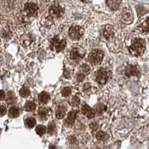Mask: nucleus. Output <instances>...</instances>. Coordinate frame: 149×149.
I'll return each mask as SVG.
<instances>
[{"instance_id":"f257e3e1","label":"nucleus","mask_w":149,"mask_h":149,"mask_svg":"<svg viewBox=\"0 0 149 149\" xmlns=\"http://www.w3.org/2000/svg\"><path fill=\"white\" fill-rule=\"evenodd\" d=\"M129 51L134 56H140L144 53L145 49V43L143 39L136 38L129 47Z\"/></svg>"},{"instance_id":"f03ea898","label":"nucleus","mask_w":149,"mask_h":149,"mask_svg":"<svg viewBox=\"0 0 149 149\" xmlns=\"http://www.w3.org/2000/svg\"><path fill=\"white\" fill-rule=\"evenodd\" d=\"M104 57V52L99 49H94L90 53L88 56V61L92 65H98L101 63Z\"/></svg>"},{"instance_id":"7ed1b4c3","label":"nucleus","mask_w":149,"mask_h":149,"mask_svg":"<svg viewBox=\"0 0 149 149\" xmlns=\"http://www.w3.org/2000/svg\"><path fill=\"white\" fill-rule=\"evenodd\" d=\"M84 30L82 27L79 25H72L70 27L69 30V35L70 38L73 40H78L81 39V37L83 36Z\"/></svg>"},{"instance_id":"20e7f679","label":"nucleus","mask_w":149,"mask_h":149,"mask_svg":"<svg viewBox=\"0 0 149 149\" xmlns=\"http://www.w3.org/2000/svg\"><path fill=\"white\" fill-rule=\"evenodd\" d=\"M122 21L125 24H130L134 21V13L130 8H125L121 13Z\"/></svg>"},{"instance_id":"39448f33","label":"nucleus","mask_w":149,"mask_h":149,"mask_svg":"<svg viewBox=\"0 0 149 149\" xmlns=\"http://www.w3.org/2000/svg\"><path fill=\"white\" fill-rule=\"evenodd\" d=\"M49 15L51 18L54 19H57L60 18L61 16L63 14V8L58 4H54L49 8Z\"/></svg>"},{"instance_id":"423d86ee","label":"nucleus","mask_w":149,"mask_h":149,"mask_svg":"<svg viewBox=\"0 0 149 149\" xmlns=\"http://www.w3.org/2000/svg\"><path fill=\"white\" fill-rule=\"evenodd\" d=\"M66 42L64 40H60L58 37L53 38L51 43V49H55L57 52H60L66 47Z\"/></svg>"},{"instance_id":"0eeeda50","label":"nucleus","mask_w":149,"mask_h":149,"mask_svg":"<svg viewBox=\"0 0 149 149\" xmlns=\"http://www.w3.org/2000/svg\"><path fill=\"white\" fill-rule=\"evenodd\" d=\"M110 73L109 72H108L107 70L104 69H100L98 71V73H97L96 76V81L99 84H104L107 83L108 78L110 77Z\"/></svg>"},{"instance_id":"6e6552de","label":"nucleus","mask_w":149,"mask_h":149,"mask_svg":"<svg viewBox=\"0 0 149 149\" xmlns=\"http://www.w3.org/2000/svg\"><path fill=\"white\" fill-rule=\"evenodd\" d=\"M38 10V6L36 3L30 2H28L25 5V11L28 16H34Z\"/></svg>"},{"instance_id":"1a4fd4ad","label":"nucleus","mask_w":149,"mask_h":149,"mask_svg":"<svg viewBox=\"0 0 149 149\" xmlns=\"http://www.w3.org/2000/svg\"><path fill=\"white\" fill-rule=\"evenodd\" d=\"M85 54V51L83 49L81 48H74L70 52V58L72 60H78L83 57Z\"/></svg>"},{"instance_id":"9d476101","label":"nucleus","mask_w":149,"mask_h":149,"mask_svg":"<svg viewBox=\"0 0 149 149\" xmlns=\"http://www.w3.org/2000/svg\"><path fill=\"white\" fill-rule=\"evenodd\" d=\"M114 32H115V31L113 29V27L108 25L104 27V31H103V36L106 40H110L114 36Z\"/></svg>"},{"instance_id":"9b49d317","label":"nucleus","mask_w":149,"mask_h":149,"mask_svg":"<svg viewBox=\"0 0 149 149\" xmlns=\"http://www.w3.org/2000/svg\"><path fill=\"white\" fill-rule=\"evenodd\" d=\"M125 75H126V76H128V77L140 76V72H139V70L137 69V68H136V66H131V65L127 66L126 69H125Z\"/></svg>"},{"instance_id":"f8f14e48","label":"nucleus","mask_w":149,"mask_h":149,"mask_svg":"<svg viewBox=\"0 0 149 149\" xmlns=\"http://www.w3.org/2000/svg\"><path fill=\"white\" fill-rule=\"evenodd\" d=\"M82 113L85 115L89 119H93L95 116V111L93 108H91L90 106L85 104L82 108Z\"/></svg>"},{"instance_id":"ddd939ff","label":"nucleus","mask_w":149,"mask_h":149,"mask_svg":"<svg viewBox=\"0 0 149 149\" xmlns=\"http://www.w3.org/2000/svg\"><path fill=\"white\" fill-rule=\"evenodd\" d=\"M76 119V113L75 111H70L68 114V117L65 121V125L71 127L74 125Z\"/></svg>"},{"instance_id":"4468645a","label":"nucleus","mask_w":149,"mask_h":149,"mask_svg":"<svg viewBox=\"0 0 149 149\" xmlns=\"http://www.w3.org/2000/svg\"><path fill=\"white\" fill-rule=\"evenodd\" d=\"M106 4L113 11L118 9L121 4V0H106Z\"/></svg>"},{"instance_id":"2eb2a0df","label":"nucleus","mask_w":149,"mask_h":149,"mask_svg":"<svg viewBox=\"0 0 149 149\" xmlns=\"http://www.w3.org/2000/svg\"><path fill=\"white\" fill-rule=\"evenodd\" d=\"M140 28L142 32L149 33V17L142 22L141 24L140 25Z\"/></svg>"},{"instance_id":"dca6fc26","label":"nucleus","mask_w":149,"mask_h":149,"mask_svg":"<svg viewBox=\"0 0 149 149\" xmlns=\"http://www.w3.org/2000/svg\"><path fill=\"white\" fill-rule=\"evenodd\" d=\"M66 115V109L63 106H59L56 111V117L57 119H63Z\"/></svg>"},{"instance_id":"f3484780","label":"nucleus","mask_w":149,"mask_h":149,"mask_svg":"<svg viewBox=\"0 0 149 149\" xmlns=\"http://www.w3.org/2000/svg\"><path fill=\"white\" fill-rule=\"evenodd\" d=\"M49 101V96L47 93L45 92H42L39 95V102L41 104H46Z\"/></svg>"},{"instance_id":"a211bd4d","label":"nucleus","mask_w":149,"mask_h":149,"mask_svg":"<svg viewBox=\"0 0 149 149\" xmlns=\"http://www.w3.org/2000/svg\"><path fill=\"white\" fill-rule=\"evenodd\" d=\"M25 126L28 128H32L36 125V120L32 117H28L25 120Z\"/></svg>"},{"instance_id":"6ab92c4d","label":"nucleus","mask_w":149,"mask_h":149,"mask_svg":"<svg viewBox=\"0 0 149 149\" xmlns=\"http://www.w3.org/2000/svg\"><path fill=\"white\" fill-rule=\"evenodd\" d=\"M19 109L17 107H12V108H11V109L9 110V112H8V115H9V117H11V118H16V117L19 116Z\"/></svg>"},{"instance_id":"aec40b11","label":"nucleus","mask_w":149,"mask_h":149,"mask_svg":"<svg viewBox=\"0 0 149 149\" xmlns=\"http://www.w3.org/2000/svg\"><path fill=\"white\" fill-rule=\"evenodd\" d=\"M19 94H20L21 96H23V98H27L28 96H29L31 94L30 90L26 87H23V88L21 89L20 91H19Z\"/></svg>"},{"instance_id":"412c9836","label":"nucleus","mask_w":149,"mask_h":149,"mask_svg":"<svg viewBox=\"0 0 149 149\" xmlns=\"http://www.w3.org/2000/svg\"><path fill=\"white\" fill-rule=\"evenodd\" d=\"M38 113H39V116H40L42 119H45L47 118L48 113H49V110H48L47 108H40Z\"/></svg>"},{"instance_id":"4be33fe9","label":"nucleus","mask_w":149,"mask_h":149,"mask_svg":"<svg viewBox=\"0 0 149 149\" xmlns=\"http://www.w3.org/2000/svg\"><path fill=\"white\" fill-rule=\"evenodd\" d=\"M68 142H69V145L70 147H72V148L78 147V145L77 139H76V138L73 136H70V137L69 138Z\"/></svg>"},{"instance_id":"5701e85b","label":"nucleus","mask_w":149,"mask_h":149,"mask_svg":"<svg viewBox=\"0 0 149 149\" xmlns=\"http://www.w3.org/2000/svg\"><path fill=\"white\" fill-rule=\"evenodd\" d=\"M25 108L27 111H33L36 109V104L32 102H27L25 105Z\"/></svg>"},{"instance_id":"b1692460","label":"nucleus","mask_w":149,"mask_h":149,"mask_svg":"<svg viewBox=\"0 0 149 149\" xmlns=\"http://www.w3.org/2000/svg\"><path fill=\"white\" fill-rule=\"evenodd\" d=\"M35 131H36V133L38 135L42 136V135H43L45 133V131H46V128H45L44 125H38L36 128V129H35Z\"/></svg>"},{"instance_id":"393cba45","label":"nucleus","mask_w":149,"mask_h":149,"mask_svg":"<svg viewBox=\"0 0 149 149\" xmlns=\"http://www.w3.org/2000/svg\"><path fill=\"white\" fill-rule=\"evenodd\" d=\"M14 100H15V96H14V94L12 92H8V94H7V97H6L7 102L11 104V103H13L14 102Z\"/></svg>"},{"instance_id":"a878e982","label":"nucleus","mask_w":149,"mask_h":149,"mask_svg":"<svg viewBox=\"0 0 149 149\" xmlns=\"http://www.w3.org/2000/svg\"><path fill=\"white\" fill-rule=\"evenodd\" d=\"M107 137H108L107 134H105L103 131H99L96 134V138L98 140H105Z\"/></svg>"},{"instance_id":"bb28decb","label":"nucleus","mask_w":149,"mask_h":149,"mask_svg":"<svg viewBox=\"0 0 149 149\" xmlns=\"http://www.w3.org/2000/svg\"><path fill=\"white\" fill-rule=\"evenodd\" d=\"M55 130H56V126H55V123H50L49 125V128H48V132L49 134H53L55 132Z\"/></svg>"},{"instance_id":"cd10ccee","label":"nucleus","mask_w":149,"mask_h":149,"mask_svg":"<svg viewBox=\"0 0 149 149\" xmlns=\"http://www.w3.org/2000/svg\"><path fill=\"white\" fill-rule=\"evenodd\" d=\"M71 93H72V90H71V88H69V87H65L62 90L63 96L64 97H68L71 94Z\"/></svg>"},{"instance_id":"c85d7f7f","label":"nucleus","mask_w":149,"mask_h":149,"mask_svg":"<svg viewBox=\"0 0 149 149\" xmlns=\"http://www.w3.org/2000/svg\"><path fill=\"white\" fill-rule=\"evenodd\" d=\"M72 104L74 107L78 106L80 104V99L77 96H74L72 99Z\"/></svg>"},{"instance_id":"c756f323","label":"nucleus","mask_w":149,"mask_h":149,"mask_svg":"<svg viewBox=\"0 0 149 149\" xmlns=\"http://www.w3.org/2000/svg\"><path fill=\"white\" fill-rule=\"evenodd\" d=\"M6 112H7V109L2 104H0V116H3L5 115Z\"/></svg>"},{"instance_id":"7c9ffc66","label":"nucleus","mask_w":149,"mask_h":149,"mask_svg":"<svg viewBox=\"0 0 149 149\" xmlns=\"http://www.w3.org/2000/svg\"><path fill=\"white\" fill-rule=\"evenodd\" d=\"M84 78H85V76L84 75V74H79V75H78V77H77L78 81L81 82V81H82L84 79Z\"/></svg>"},{"instance_id":"2f4dec72","label":"nucleus","mask_w":149,"mask_h":149,"mask_svg":"<svg viewBox=\"0 0 149 149\" xmlns=\"http://www.w3.org/2000/svg\"><path fill=\"white\" fill-rule=\"evenodd\" d=\"M90 88H91V86L90 84H86L84 85V90L85 92H87V91H90Z\"/></svg>"},{"instance_id":"473e14b6","label":"nucleus","mask_w":149,"mask_h":149,"mask_svg":"<svg viewBox=\"0 0 149 149\" xmlns=\"http://www.w3.org/2000/svg\"><path fill=\"white\" fill-rule=\"evenodd\" d=\"M82 69H83L84 72H89V71L90 70V68L89 66H87V64H84L83 66H82Z\"/></svg>"},{"instance_id":"72a5a7b5","label":"nucleus","mask_w":149,"mask_h":149,"mask_svg":"<svg viewBox=\"0 0 149 149\" xmlns=\"http://www.w3.org/2000/svg\"><path fill=\"white\" fill-rule=\"evenodd\" d=\"M90 128L92 129H93V130H96L97 128H98V125H97L96 123V122H93V123H92V124H91L90 125Z\"/></svg>"},{"instance_id":"f704fd0d","label":"nucleus","mask_w":149,"mask_h":149,"mask_svg":"<svg viewBox=\"0 0 149 149\" xmlns=\"http://www.w3.org/2000/svg\"><path fill=\"white\" fill-rule=\"evenodd\" d=\"M5 98V92L3 90H0V101L3 100Z\"/></svg>"},{"instance_id":"c9c22d12","label":"nucleus","mask_w":149,"mask_h":149,"mask_svg":"<svg viewBox=\"0 0 149 149\" xmlns=\"http://www.w3.org/2000/svg\"><path fill=\"white\" fill-rule=\"evenodd\" d=\"M49 149H57L56 148V147H55V146H54V145H50V146H49Z\"/></svg>"},{"instance_id":"e433bc0d","label":"nucleus","mask_w":149,"mask_h":149,"mask_svg":"<svg viewBox=\"0 0 149 149\" xmlns=\"http://www.w3.org/2000/svg\"><path fill=\"white\" fill-rule=\"evenodd\" d=\"M98 149H99V148H98Z\"/></svg>"}]
</instances>
